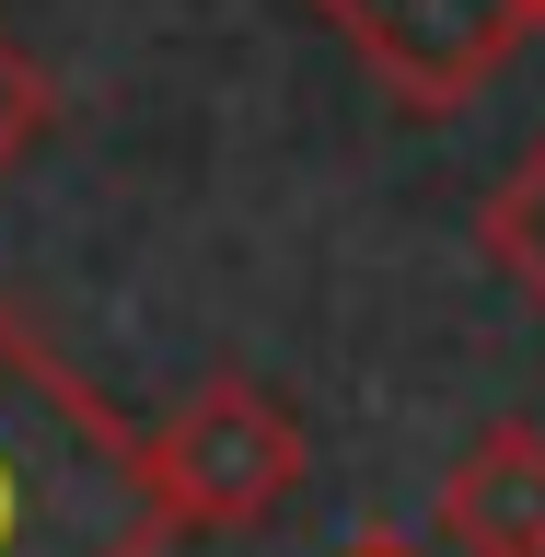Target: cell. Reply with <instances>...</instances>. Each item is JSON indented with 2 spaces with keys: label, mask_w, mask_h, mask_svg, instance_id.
<instances>
[{
  "label": "cell",
  "mask_w": 545,
  "mask_h": 557,
  "mask_svg": "<svg viewBox=\"0 0 545 557\" xmlns=\"http://www.w3.org/2000/svg\"><path fill=\"white\" fill-rule=\"evenodd\" d=\"M407 116H465L534 47V0H302Z\"/></svg>",
  "instance_id": "cell-3"
},
{
  "label": "cell",
  "mask_w": 545,
  "mask_h": 557,
  "mask_svg": "<svg viewBox=\"0 0 545 557\" xmlns=\"http://www.w3.org/2000/svg\"><path fill=\"white\" fill-rule=\"evenodd\" d=\"M151 476H163L174 534H256V522L313 476L302 407L256 372H209L186 407L151 430Z\"/></svg>",
  "instance_id": "cell-2"
},
{
  "label": "cell",
  "mask_w": 545,
  "mask_h": 557,
  "mask_svg": "<svg viewBox=\"0 0 545 557\" xmlns=\"http://www.w3.org/2000/svg\"><path fill=\"white\" fill-rule=\"evenodd\" d=\"M0 557H174L151 430L0 302Z\"/></svg>",
  "instance_id": "cell-1"
},
{
  "label": "cell",
  "mask_w": 545,
  "mask_h": 557,
  "mask_svg": "<svg viewBox=\"0 0 545 557\" xmlns=\"http://www.w3.org/2000/svg\"><path fill=\"white\" fill-rule=\"evenodd\" d=\"M476 244H487V268L545 313V128H534V151L476 198Z\"/></svg>",
  "instance_id": "cell-5"
},
{
  "label": "cell",
  "mask_w": 545,
  "mask_h": 557,
  "mask_svg": "<svg viewBox=\"0 0 545 557\" xmlns=\"http://www.w3.org/2000/svg\"><path fill=\"white\" fill-rule=\"evenodd\" d=\"M337 557H430V546H407V534H360V546H337Z\"/></svg>",
  "instance_id": "cell-7"
},
{
  "label": "cell",
  "mask_w": 545,
  "mask_h": 557,
  "mask_svg": "<svg viewBox=\"0 0 545 557\" xmlns=\"http://www.w3.org/2000/svg\"><path fill=\"white\" fill-rule=\"evenodd\" d=\"M47 128H59V82H47V59H35L24 35L0 24V174L24 163Z\"/></svg>",
  "instance_id": "cell-6"
},
{
  "label": "cell",
  "mask_w": 545,
  "mask_h": 557,
  "mask_svg": "<svg viewBox=\"0 0 545 557\" xmlns=\"http://www.w3.org/2000/svg\"><path fill=\"white\" fill-rule=\"evenodd\" d=\"M430 534L453 557H545V430L534 418H487L476 442L453 453Z\"/></svg>",
  "instance_id": "cell-4"
},
{
  "label": "cell",
  "mask_w": 545,
  "mask_h": 557,
  "mask_svg": "<svg viewBox=\"0 0 545 557\" xmlns=\"http://www.w3.org/2000/svg\"><path fill=\"white\" fill-rule=\"evenodd\" d=\"M534 47H545V0H534Z\"/></svg>",
  "instance_id": "cell-8"
}]
</instances>
